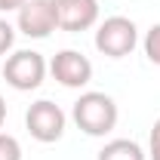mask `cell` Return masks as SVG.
<instances>
[{
    "label": "cell",
    "instance_id": "cell-1",
    "mask_svg": "<svg viewBox=\"0 0 160 160\" xmlns=\"http://www.w3.org/2000/svg\"><path fill=\"white\" fill-rule=\"evenodd\" d=\"M117 117H120L117 102L108 92H96V89L80 92V99L71 108V120L77 123V129L86 132V136H92V139H105L117 126Z\"/></svg>",
    "mask_w": 160,
    "mask_h": 160
},
{
    "label": "cell",
    "instance_id": "cell-6",
    "mask_svg": "<svg viewBox=\"0 0 160 160\" xmlns=\"http://www.w3.org/2000/svg\"><path fill=\"white\" fill-rule=\"evenodd\" d=\"M49 74L68 89H83L92 80V62L80 49H59L49 62Z\"/></svg>",
    "mask_w": 160,
    "mask_h": 160
},
{
    "label": "cell",
    "instance_id": "cell-7",
    "mask_svg": "<svg viewBox=\"0 0 160 160\" xmlns=\"http://www.w3.org/2000/svg\"><path fill=\"white\" fill-rule=\"evenodd\" d=\"M59 28L68 34L89 31L99 22V0H52Z\"/></svg>",
    "mask_w": 160,
    "mask_h": 160
},
{
    "label": "cell",
    "instance_id": "cell-14",
    "mask_svg": "<svg viewBox=\"0 0 160 160\" xmlns=\"http://www.w3.org/2000/svg\"><path fill=\"white\" fill-rule=\"evenodd\" d=\"M6 123V102H3V96H0V126Z\"/></svg>",
    "mask_w": 160,
    "mask_h": 160
},
{
    "label": "cell",
    "instance_id": "cell-12",
    "mask_svg": "<svg viewBox=\"0 0 160 160\" xmlns=\"http://www.w3.org/2000/svg\"><path fill=\"white\" fill-rule=\"evenodd\" d=\"M148 160H160V117L151 126V136H148Z\"/></svg>",
    "mask_w": 160,
    "mask_h": 160
},
{
    "label": "cell",
    "instance_id": "cell-10",
    "mask_svg": "<svg viewBox=\"0 0 160 160\" xmlns=\"http://www.w3.org/2000/svg\"><path fill=\"white\" fill-rule=\"evenodd\" d=\"M0 160H22V145L9 132H0Z\"/></svg>",
    "mask_w": 160,
    "mask_h": 160
},
{
    "label": "cell",
    "instance_id": "cell-11",
    "mask_svg": "<svg viewBox=\"0 0 160 160\" xmlns=\"http://www.w3.org/2000/svg\"><path fill=\"white\" fill-rule=\"evenodd\" d=\"M16 43V28L9 25L6 19H0V56H6Z\"/></svg>",
    "mask_w": 160,
    "mask_h": 160
},
{
    "label": "cell",
    "instance_id": "cell-3",
    "mask_svg": "<svg viewBox=\"0 0 160 160\" xmlns=\"http://www.w3.org/2000/svg\"><path fill=\"white\" fill-rule=\"evenodd\" d=\"M46 71H49V65H46V59L37 49H16L3 62V80L12 89H19V92L37 89L43 83V77H46Z\"/></svg>",
    "mask_w": 160,
    "mask_h": 160
},
{
    "label": "cell",
    "instance_id": "cell-2",
    "mask_svg": "<svg viewBox=\"0 0 160 160\" xmlns=\"http://www.w3.org/2000/svg\"><path fill=\"white\" fill-rule=\"evenodd\" d=\"M139 46V28L126 16H108L96 28V49L108 59H123Z\"/></svg>",
    "mask_w": 160,
    "mask_h": 160
},
{
    "label": "cell",
    "instance_id": "cell-4",
    "mask_svg": "<svg viewBox=\"0 0 160 160\" xmlns=\"http://www.w3.org/2000/svg\"><path fill=\"white\" fill-rule=\"evenodd\" d=\"M65 126H68V117L56 102L40 99L34 102L28 111H25V129L31 132V139L43 142V145H52L65 136Z\"/></svg>",
    "mask_w": 160,
    "mask_h": 160
},
{
    "label": "cell",
    "instance_id": "cell-13",
    "mask_svg": "<svg viewBox=\"0 0 160 160\" xmlns=\"http://www.w3.org/2000/svg\"><path fill=\"white\" fill-rule=\"evenodd\" d=\"M25 3H28V0H0V12H12V9L19 12Z\"/></svg>",
    "mask_w": 160,
    "mask_h": 160
},
{
    "label": "cell",
    "instance_id": "cell-9",
    "mask_svg": "<svg viewBox=\"0 0 160 160\" xmlns=\"http://www.w3.org/2000/svg\"><path fill=\"white\" fill-rule=\"evenodd\" d=\"M142 46H145V56H148V62L160 68V22L148 28V34H145V40H142Z\"/></svg>",
    "mask_w": 160,
    "mask_h": 160
},
{
    "label": "cell",
    "instance_id": "cell-8",
    "mask_svg": "<svg viewBox=\"0 0 160 160\" xmlns=\"http://www.w3.org/2000/svg\"><path fill=\"white\" fill-rule=\"evenodd\" d=\"M99 160H148V151L132 139H111L99 151Z\"/></svg>",
    "mask_w": 160,
    "mask_h": 160
},
{
    "label": "cell",
    "instance_id": "cell-5",
    "mask_svg": "<svg viewBox=\"0 0 160 160\" xmlns=\"http://www.w3.org/2000/svg\"><path fill=\"white\" fill-rule=\"evenodd\" d=\"M56 28H59V19H56L52 0H28L16 16V31H22L31 40H46Z\"/></svg>",
    "mask_w": 160,
    "mask_h": 160
}]
</instances>
